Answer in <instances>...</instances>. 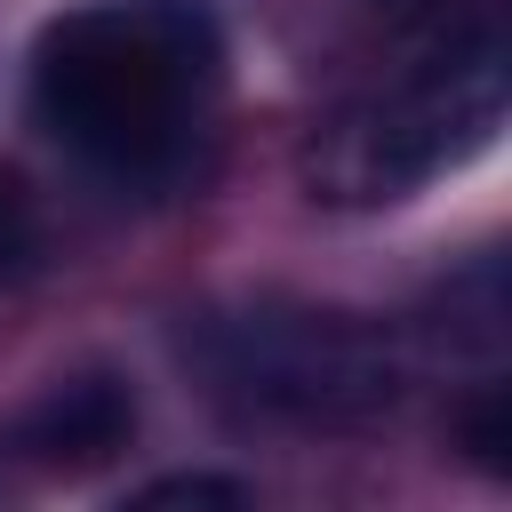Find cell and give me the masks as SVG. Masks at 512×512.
Returning <instances> with one entry per match:
<instances>
[{
  "mask_svg": "<svg viewBox=\"0 0 512 512\" xmlns=\"http://www.w3.org/2000/svg\"><path fill=\"white\" fill-rule=\"evenodd\" d=\"M40 264V200L24 192L16 168H0V288H16Z\"/></svg>",
  "mask_w": 512,
  "mask_h": 512,
  "instance_id": "cell-5",
  "label": "cell"
},
{
  "mask_svg": "<svg viewBox=\"0 0 512 512\" xmlns=\"http://www.w3.org/2000/svg\"><path fill=\"white\" fill-rule=\"evenodd\" d=\"M192 352L224 400H240L248 416H280V424H352V416L384 408L400 384L392 344L376 328H360L352 312L264 304V312L208 320L192 336Z\"/></svg>",
  "mask_w": 512,
  "mask_h": 512,
  "instance_id": "cell-3",
  "label": "cell"
},
{
  "mask_svg": "<svg viewBox=\"0 0 512 512\" xmlns=\"http://www.w3.org/2000/svg\"><path fill=\"white\" fill-rule=\"evenodd\" d=\"M136 504L144 512H160V504H248V488L240 480H208V472H176V480L136 488Z\"/></svg>",
  "mask_w": 512,
  "mask_h": 512,
  "instance_id": "cell-7",
  "label": "cell"
},
{
  "mask_svg": "<svg viewBox=\"0 0 512 512\" xmlns=\"http://www.w3.org/2000/svg\"><path fill=\"white\" fill-rule=\"evenodd\" d=\"M128 440H136V392L120 376H64L8 424V448L32 472H96Z\"/></svg>",
  "mask_w": 512,
  "mask_h": 512,
  "instance_id": "cell-4",
  "label": "cell"
},
{
  "mask_svg": "<svg viewBox=\"0 0 512 512\" xmlns=\"http://www.w3.org/2000/svg\"><path fill=\"white\" fill-rule=\"evenodd\" d=\"M504 96H512V56L496 8L480 0L456 24H432L392 72H376L312 128L304 184L328 208H392L432 176L464 168L472 152H488L504 128Z\"/></svg>",
  "mask_w": 512,
  "mask_h": 512,
  "instance_id": "cell-2",
  "label": "cell"
},
{
  "mask_svg": "<svg viewBox=\"0 0 512 512\" xmlns=\"http://www.w3.org/2000/svg\"><path fill=\"white\" fill-rule=\"evenodd\" d=\"M224 80V32L200 0H88L40 32V120L112 176H168Z\"/></svg>",
  "mask_w": 512,
  "mask_h": 512,
  "instance_id": "cell-1",
  "label": "cell"
},
{
  "mask_svg": "<svg viewBox=\"0 0 512 512\" xmlns=\"http://www.w3.org/2000/svg\"><path fill=\"white\" fill-rule=\"evenodd\" d=\"M464 448L480 472H512V392L504 384H480L472 408H464Z\"/></svg>",
  "mask_w": 512,
  "mask_h": 512,
  "instance_id": "cell-6",
  "label": "cell"
}]
</instances>
